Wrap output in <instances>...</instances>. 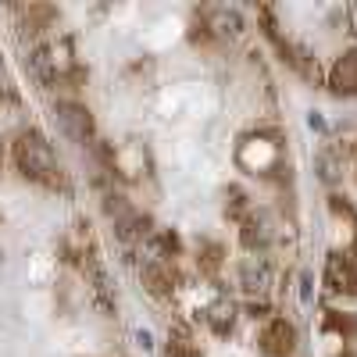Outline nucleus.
<instances>
[{"instance_id": "nucleus-17", "label": "nucleus", "mask_w": 357, "mask_h": 357, "mask_svg": "<svg viewBox=\"0 0 357 357\" xmlns=\"http://www.w3.org/2000/svg\"><path fill=\"white\" fill-rule=\"evenodd\" d=\"M325 329H336V333H343V336H354V333H357V318L329 314V318H325Z\"/></svg>"}, {"instance_id": "nucleus-20", "label": "nucleus", "mask_w": 357, "mask_h": 357, "mask_svg": "<svg viewBox=\"0 0 357 357\" xmlns=\"http://www.w3.org/2000/svg\"><path fill=\"white\" fill-rule=\"evenodd\" d=\"M247 314L250 318H268V314H272V304H268V301H250L247 304Z\"/></svg>"}, {"instance_id": "nucleus-5", "label": "nucleus", "mask_w": 357, "mask_h": 357, "mask_svg": "<svg viewBox=\"0 0 357 357\" xmlns=\"http://www.w3.org/2000/svg\"><path fill=\"white\" fill-rule=\"evenodd\" d=\"M329 86H333V93L357 97V50H347V54H340L336 61H333Z\"/></svg>"}, {"instance_id": "nucleus-14", "label": "nucleus", "mask_w": 357, "mask_h": 357, "mask_svg": "<svg viewBox=\"0 0 357 357\" xmlns=\"http://www.w3.org/2000/svg\"><path fill=\"white\" fill-rule=\"evenodd\" d=\"M197 264H200V272L215 275L218 268H222V247H218V243H211V240H204V243L197 247Z\"/></svg>"}, {"instance_id": "nucleus-3", "label": "nucleus", "mask_w": 357, "mask_h": 357, "mask_svg": "<svg viewBox=\"0 0 357 357\" xmlns=\"http://www.w3.org/2000/svg\"><path fill=\"white\" fill-rule=\"evenodd\" d=\"M296 347V329L286 321V318H272L261 329V350L268 357H289Z\"/></svg>"}, {"instance_id": "nucleus-9", "label": "nucleus", "mask_w": 357, "mask_h": 357, "mask_svg": "<svg viewBox=\"0 0 357 357\" xmlns=\"http://www.w3.org/2000/svg\"><path fill=\"white\" fill-rule=\"evenodd\" d=\"M268 240H272V232H268V222H264L261 215L250 211V215L240 222V243H243L247 250H264Z\"/></svg>"}, {"instance_id": "nucleus-22", "label": "nucleus", "mask_w": 357, "mask_h": 357, "mask_svg": "<svg viewBox=\"0 0 357 357\" xmlns=\"http://www.w3.org/2000/svg\"><path fill=\"white\" fill-rule=\"evenodd\" d=\"M307 126H311V129H318V132H325V118L314 111V114H307Z\"/></svg>"}, {"instance_id": "nucleus-2", "label": "nucleus", "mask_w": 357, "mask_h": 357, "mask_svg": "<svg viewBox=\"0 0 357 357\" xmlns=\"http://www.w3.org/2000/svg\"><path fill=\"white\" fill-rule=\"evenodd\" d=\"M54 114H57V122L65 126V132H68L72 139H79V143H97V122H93V114H89L86 104H79V100H57Z\"/></svg>"}, {"instance_id": "nucleus-21", "label": "nucleus", "mask_w": 357, "mask_h": 357, "mask_svg": "<svg viewBox=\"0 0 357 357\" xmlns=\"http://www.w3.org/2000/svg\"><path fill=\"white\" fill-rule=\"evenodd\" d=\"M311 286H314V279L304 272V275H301V301H304V304H311Z\"/></svg>"}, {"instance_id": "nucleus-4", "label": "nucleus", "mask_w": 357, "mask_h": 357, "mask_svg": "<svg viewBox=\"0 0 357 357\" xmlns=\"http://www.w3.org/2000/svg\"><path fill=\"white\" fill-rule=\"evenodd\" d=\"M325 282H329V289H336V293L357 296V268L347 257V250H333L329 254V264H325Z\"/></svg>"}, {"instance_id": "nucleus-10", "label": "nucleus", "mask_w": 357, "mask_h": 357, "mask_svg": "<svg viewBox=\"0 0 357 357\" xmlns=\"http://www.w3.org/2000/svg\"><path fill=\"white\" fill-rule=\"evenodd\" d=\"M207 325H211V333L215 336H229L232 333V325H236V304L229 301V296H218V301L207 307Z\"/></svg>"}, {"instance_id": "nucleus-23", "label": "nucleus", "mask_w": 357, "mask_h": 357, "mask_svg": "<svg viewBox=\"0 0 357 357\" xmlns=\"http://www.w3.org/2000/svg\"><path fill=\"white\" fill-rule=\"evenodd\" d=\"M136 340H139L143 347H154V336H151V333H146V329H139V333H136Z\"/></svg>"}, {"instance_id": "nucleus-16", "label": "nucleus", "mask_w": 357, "mask_h": 357, "mask_svg": "<svg viewBox=\"0 0 357 357\" xmlns=\"http://www.w3.org/2000/svg\"><path fill=\"white\" fill-rule=\"evenodd\" d=\"M247 193L240 190V186H229V193H225V215L232 218V222H243L250 211H247Z\"/></svg>"}, {"instance_id": "nucleus-12", "label": "nucleus", "mask_w": 357, "mask_h": 357, "mask_svg": "<svg viewBox=\"0 0 357 357\" xmlns=\"http://www.w3.org/2000/svg\"><path fill=\"white\" fill-rule=\"evenodd\" d=\"M165 357H204V350L193 343V336L178 325V329L172 333V340H168V350H165Z\"/></svg>"}, {"instance_id": "nucleus-6", "label": "nucleus", "mask_w": 357, "mask_h": 357, "mask_svg": "<svg viewBox=\"0 0 357 357\" xmlns=\"http://www.w3.org/2000/svg\"><path fill=\"white\" fill-rule=\"evenodd\" d=\"M29 68H33V75L47 89H54L57 82H61V72H57V57H54L50 43H36L33 50H29Z\"/></svg>"}, {"instance_id": "nucleus-13", "label": "nucleus", "mask_w": 357, "mask_h": 357, "mask_svg": "<svg viewBox=\"0 0 357 357\" xmlns=\"http://www.w3.org/2000/svg\"><path fill=\"white\" fill-rule=\"evenodd\" d=\"M240 282H243V289H264L268 286V264L264 261H247L243 268H240Z\"/></svg>"}, {"instance_id": "nucleus-15", "label": "nucleus", "mask_w": 357, "mask_h": 357, "mask_svg": "<svg viewBox=\"0 0 357 357\" xmlns=\"http://www.w3.org/2000/svg\"><path fill=\"white\" fill-rule=\"evenodd\" d=\"M314 168H318V175L325 178V183H336L340 172H343V161L336 158V151L325 146V151H318V158H314Z\"/></svg>"}, {"instance_id": "nucleus-24", "label": "nucleus", "mask_w": 357, "mask_h": 357, "mask_svg": "<svg viewBox=\"0 0 357 357\" xmlns=\"http://www.w3.org/2000/svg\"><path fill=\"white\" fill-rule=\"evenodd\" d=\"M0 168H4V139H0Z\"/></svg>"}, {"instance_id": "nucleus-18", "label": "nucleus", "mask_w": 357, "mask_h": 357, "mask_svg": "<svg viewBox=\"0 0 357 357\" xmlns=\"http://www.w3.org/2000/svg\"><path fill=\"white\" fill-rule=\"evenodd\" d=\"M104 211H107V215L118 222V218H122L126 211H132V207H129L122 197H118V193H107V197H104Z\"/></svg>"}, {"instance_id": "nucleus-26", "label": "nucleus", "mask_w": 357, "mask_h": 357, "mask_svg": "<svg viewBox=\"0 0 357 357\" xmlns=\"http://www.w3.org/2000/svg\"><path fill=\"white\" fill-rule=\"evenodd\" d=\"M350 18H354V25H357V8H350Z\"/></svg>"}, {"instance_id": "nucleus-11", "label": "nucleus", "mask_w": 357, "mask_h": 357, "mask_svg": "<svg viewBox=\"0 0 357 357\" xmlns=\"http://www.w3.org/2000/svg\"><path fill=\"white\" fill-rule=\"evenodd\" d=\"M50 22H57V8H47V4H33V8H25V33L29 36H40L43 29L50 25Z\"/></svg>"}, {"instance_id": "nucleus-19", "label": "nucleus", "mask_w": 357, "mask_h": 357, "mask_svg": "<svg viewBox=\"0 0 357 357\" xmlns=\"http://www.w3.org/2000/svg\"><path fill=\"white\" fill-rule=\"evenodd\" d=\"M158 243H161V250H165L168 257H175L178 250H183V240H178V232H172V229H165V232L158 236Z\"/></svg>"}, {"instance_id": "nucleus-8", "label": "nucleus", "mask_w": 357, "mask_h": 357, "mask_svg": "<svg viewBox=\"0 0 357 357\" xmlns=\"http://www.w3.org/2000/svg\"><path fill=\"white\" fill-rule=\"evenodd\" d=\"M114 236L122 243H143L146 236H151V215L143 211H126L122 218L114 222Z\"/></svg>"}, {"instance_id": "nucleus-1", "label": "nucleus", "mask_w": 357, "mask_h": 357, "mask_svg": "<svg viewBox=\"0 0 357 357\" xmlns=\"http://www.w3.org/2000/svg\"><path fill=\"white\" fill-rule=\"evenodd\" d=\"M11 158H15V168L22 172V178H29V183L47 186V190H68L61 165L54 158V146L47 143V136L40 129H22Z\"/></svg>"}, {"instance_id": "nucleus-7", "label": "nucleus", "mask_w": 357, "mask_h": 357, "mask_svg": "<svg viewBox=\"0 0 357 357\" xmlns=\"http://www.w3.org/2000/svg\"><path fill=\"white\" fill-rule=\"evenodd\" d=\"M207 29H215V36L222 40H236V36H243L247 22L236 8H215V11H207Z\"/></svg>"}, {"instance_id": "nucleus-25", "label": "nucleus", "mask_w": 357, "mask_h": 357, "mask_svg": "<svg viewBox=\"0 0 357 357\" xmlns=\"http://www.w3.org/2000/svg\"><path fill=\"white\" fill-rule=\"evenodd\" d=\"M336 357H357V354H354V350H343V354H336Z\"/></svg>"}]
</instances>
